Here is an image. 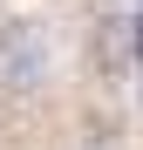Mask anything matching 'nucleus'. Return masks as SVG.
Instances as JSON below:
<instances>
[{"mask_svg":"<svg viewBox=\"0 0 143 150\" xmlns=\"http://www.w3.org/2000/svg\"><path fill=\"white\" fill-rule=\"evenodd\" d=\"M55 75V34L41 21H7L0 28V89L7 96H34Z\"/></svg>","mask_w":143,"mask_h":150,"instance_id":"1","label":"nucleus"},{"mask_svg":"<svg viewBox=\"0 0 143 150\" xmlns=\"http://www.w3.org/2000/svg\"><path fill=\"white\" fill-rule=\"evenodd\" d=\"M136 55H143V21H136Z\"/></svg>","mask_w":143,"mask_h":150,"instance_id":"2","label":"nucleus"}]
</instances>
